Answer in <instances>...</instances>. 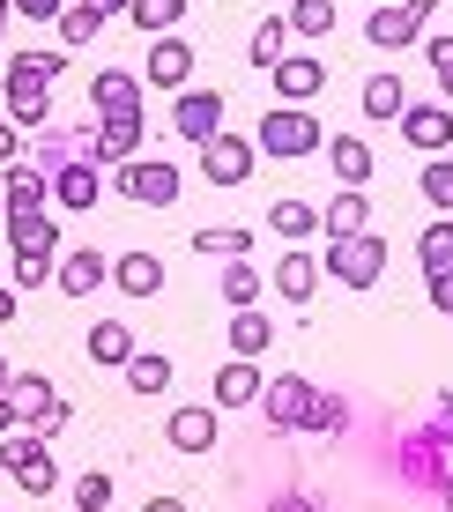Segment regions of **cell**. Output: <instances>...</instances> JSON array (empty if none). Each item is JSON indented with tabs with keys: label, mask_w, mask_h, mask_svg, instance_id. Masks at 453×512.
Instances as JSON below:
<instances>
[{
	"label": "cell",
	"mask_w": 453,
	"mask_h": 512,
	"mask_svg": "<svg viewBox=\"0 0 453 512\" xmlns=\"http://www.w3.org/2000/svg\"><path fill=\"white\" fill-rule=\"evenodd\" d=\"M60 45L52 52H15L8 60V119L15 127H45L52 119V82H60Z\"/></svg>",
	"instance_id": "obj_1"
},
{
	"label": "cell",
	"mask_w": 453,
	"mask_h": 512,
	"mask_svg": "<svg viewBox=\"0 0 453 512\" xmlns=\"http://www.w3.org/2000/svg\"><path fill=\"white\" fill-rule=\"evenodd\" d=\"M112 193H119V201H134V208H179L186 179H179L171 156H134V164L112 171Z\"/></svg>",
	"instance_id": "obj_2"
},
{
	"label": "cell",
	"mask_w": 453,
	"mask_h": 512,
	"mask_svg": "<svg viewBox=\"0 0 453 512\" xmlns=\"http://www.w3.org/2000/svg\"><path fill=\"white\" fill-rule=\"evenodd\" d=\"M260 156H283V164H298V156H312V149H327V134H320V119L305 112V104H275L268 119H260Z\"/></svg>",
	"instance_id": "obj_3"
},
{
	"label": "cell",
	"mask_w": 453,
	"mask_h": 512,
	"mask_svg": "<svg viewBox=\"0 0 453 512\" xmlns=\"http://www.w3.org/2000/svg\"><path fill=\"white\" fill-rule=\"evenodd\" d=\"M320 275H335L342 290H372V282L387 275V238H372V231L364 238H335L320 253Z\"/></svg>",
	"instance_id": "obj_4"
},
{
	"label": "cell",
	"mask_w": 453,
	"mask_h": 512,
	"mask_svg": "<svg viewBox=\"0 0 453 512\" xmlns=\"http://www.w3.org/2000/svg\"><path fill=\"white\" fill-rule=\"evenodd\" d=\"M439 15V0H387V8H372V23H364V38H372L379 52H402L424 38V23Z\"/></svg>",
	"instance_id": "obj_5"
},
{
	"label": "cell",
	"mask_w": 453,
	"mask_h": 512,
	"mask_svg": "<svg viewBox=\"0 0 453 512\" xmlns=\"http://www.w3.org/2000/svg\"><path fill=\"white\" fill-rule=\"evenodd\" d=\"M312 409H320V386L298 379V372L260 386V416H268L275 431H312Z\"/></svg>",
	"instance_id": "obj_6"
},
{
	"label": "cell",
	"mask_w": 453,
	"mask_h": 512,
	"mask_svg": "<svg viewBox=\"0 0 453 512\" xmlns=\"http://www.w3.org/2000/svg\"><path fill=\"white\" fill-rule=\"evenodd\" d=\"M223 112H231V104H223L216 90H179V97H171V134L201 149V141L223 134Z\"/></svg>",
	"instance_id": "obj_7"
},
{
	"label": "cell",
	"mask_w": 453,
	"mask_h": 512,
	"mask_svg": "<svg viewBox=\"0 0 453 512\" xmlns=\"http://www.w3.org/2000/svg\"><path fill=\"white\" fill-rule=\"evenodd\" d=\"M253 164H260V141H238L231 127H223L216 141H201V171H208V186H246V179H253Z\"/></svg>",
	"instance_id": "obj_8"
},
{
	"label": "cell",
	"mask_w": 453,
	"mask_h": 512,
	"mask_svg": "<svg viewBox=\"0 0 453 512\" xmlns=\"http://www.w3.org/2000/svg\"><path fill=\"white\" fill-rule=\"evenodd\" d=\"M90 104H97V119H134V112H142V75H127V67H97V75H90Z\"/></svg>",
	"instance_id": "obj_9"
},
{
	"label": "cell",
	"mask_w": 453,
	"mask_h": 512,
	"mask_svg": "<svg viewBox=\"0 0 453 512\" xmlns=\"http://www.w3.org/2000/svg\"><path fill=\"white\" fill-rule=\"evenodd\" d=\"M52 282H60V297H97L104 282H112V253H97V245H82V253H60Z\"/></svg>",
	"instance_id": "obj_10"
},
{
	"label": "cell",
	"mask_w": 453,
	"mask_h": 512,
	"mask_svg": "<svg viewBox=\"0 0 453 512\" xmlns=\"http://www.w3.org/2000/svg\"><path fill=\"white\" fill-rule=\"evenodd\" d=\"M394 127H402V141H409V149H424V156H446L453 149V112H446V104H409Z\"/></svg>",
	"instance_id": "obj_11"
},
{
	"label": "cell",
	"mask_w": 453,
	"mask_h": 512,
	"mask_svg": "<svg viewBox=\"0 0 453 512\" xmlns=\"http://www.w3.org/2000/svg\"><path fill=\"white\" fill-rule=\"evenodd\" d=\"M268 82H275V97H283V104H312V97L327 90V67H320V60H305V52H298V60L283 52V60L268 67Z\"/></svg>",
	"instance_id": "obj_12"
},
{
	"label": "cell",
	"mask_w": 453,
	"mask_h": 512,
	"mask_svg": "<svg viewBox=\"0 0 453 512\" xmlns=\"http://www.w3.org/2000/svg\"><path fill=\"white\" fill-rule=\"evenodd\" d=\"M142 82H156V90H186V82H194V45H186V38H156Z\"/></svg>",
	"instance_id": "obj_13"
},
{
	"label": "cell",
	"mask_w": 453,
	"mask_h": 512,
	"mask_svg": "<svg viewBox=\"0 0 453 512\" xmlns=\"http://www.w3.org/2000/svg\"><path fill=\"white\" fill-rule=\"evenodd\" d=\"M8 245H15V253H52V260H60V216H52V208L8 216Z\"/></svg>",
	"instance_id": "obj_14"
},
{
	"label": "cell",
	"mask_w": 453,
	"mask_h": 512,
	"mask_svg": "<svg viewBox=\"0 0 453 512\" xmlns=\"http://www.w3.org/2000/svg\"><path fill=\"white\" fill-rule=\"evenodd\" d=\"M97 193H104V171L97 164H67V171H52V201L67 208V216H82V208H97Z\"/></svg>",
	"instance_id": "obj_15"
},
{
	"label": "cell",
	"mask_w": 453,
	"mask_h": 512,
	"mask_svg": "<svg viewBox=\"0 0 453 512\" xmlns=\"http://www.w3.org/2000/svg\"><path fill=\"white\" fill-rule=\"evenodd\" d=\"M260 386H268V379L253 372V357H231V364L216 372V386H208V401H216V409H253Z\"/></svg>",
	"instance_id": "obj_16"
},
{
	"label": "cell",
	"mask_w": 453,
	"mask_h": 512,
	"mask_svg": "<svg viewBox=\"0 0 453 512\" xmlns=\"http://www.w3.org/2000/svg\"><path fill=\"white\" fill-rule=\"evenodd\" d=\"M268 282H275V290L290 297V305H305V297L320 290V260H312L305 245H290V253H283V260H275V268H268Z\"/></svg>",
	"instance_id": "obj_17"
},
{
	"label": "cell",
	"mask_w": 453,
	"mask_h": 512,
	"mask_svg": "<svg viewBox=\"0 0 453 512\" xmlns=\"http://www.w3.org/2000/svg\"><path fill=\"white\" fill-rule=\"evenodd\" d=\"M364 223H372V201H364V186H342V201H327V208H320L327 245H335V238H364Z\"/></svg>",
	"instance_id": "obj_18"
},
{
	"label": "cell",
	"mask_w": 453,
	"mask_h": 512,
	"mask_svg": "<svg viewBox=\"0 0 453 512\" xmlns=\"http://www.w3.org/2000/svg\"><path fill=\"white\" fill-rule=\"evenodd\" d=\"M112 282H119V297H156V290H164V260H156V253H119Z\"/></svg>",
	"instance_id": "obj_19"
},
{
	"label": "cell",
	"mask_w": 453,
	"mask_h": 512,
	"mask_svg": "<svg viewBox=\"0 0 453 512\" xmlns=\"http://www.w3.org/2000/svg\"><path fill=\"white\" fill-rule=\"evenodd\" d=\"M0 193H8V216H23V208H52V179H45L38 164H8Z\"/></svg>",
	"instance_id": "obj_20"
},
{
	"label": "cell",
	"mask_w": 453,
	"mask_h": 512,
	"mask_svg": "<svg viewBox=\"0 0 453 512\" xmlns=\"http://www.w3.org/2000/svg\"><path fill=\"white\" fill-rule=\"evenodd\" d=\"M171 446H179V453H208V446H216V401H208V409H171Z\"/></svg>",
	"instance_id": "obj_21"
},
{
	"label": "cell",
	"mask_w": 453,
	"mask_h": 512,
	"mask_svg": "<svg viewBox=\"0 0 453 512\" xmlns=\"http://www.w3.org/2000/svg\"><path fill=\"white\" fill-rule=\"evenodd\" d=\"M127 357H134V327H127V320H97V327H90V364L127 372Z\"/></svg>",
	"instance_id": "obj_22"
},
{
	"label": "cell",
	"mask_w": 453,
	"mask_h": 512,
	"mask_svg": "<svg viewBox=\"0 0 453 512\" xmlns=\"http://www.w3.org/2000/svg\"><path fill=\"white\" fill-rule=\"evenodd\" d=\"M364 119H402L409 112V90H402V75H364Z\"/></svg>",
	"instance_id": "obj_23"
},
{
	"label": "cell",
	"mask_w": 453,
	"mask_h": 512,
	"mask_svg": "<svg viewBox=\"0 0 453 512\" xmlns=\"http://www.w3.org/2000/svg\"><path fill=\"white\" fill-rule=\"evenodd\" d=\"M327 164H335L342 186H364V179H372V141H357V134L327 141Z\"/></svg>",
	"instance_id": "obj_24"
},
{
	"label": "cell",
	"mask_w": 453,
	"mask_h": 512,
	"mask_svg": "<svg viewBox=\"0 0 453 512\" xmlns=\"http://www.w3.org/2000/svg\"><path fill=\"white\" fill-rule=\"evenodd\" d=\"M268 231L283 238V245H298V238L320 231V208H312V201H275V208H268Z\"/></svg>",
	"instance_id": "obj_25"
},
{
	"label": "cell",
	"mask_w": 453,
	"mask_h": 512,
	"mask_svg": "<svg viewBox=\"0 0 453 512\" xmlns=\"http://www.w3.org/2000/svg\"><path fill=\"white\" fill-rule=\"evenodd\" d=\"M194 253H208V260H246L253 253V231H238V223H208V231H194Z\"/></svg>",
	"instance_id": "obj_26"
},
{
	"label": "cell",
	"mask_w": 453,
	"mask_h": 512,
	"mask_svg": "<svg viewBox=\"0 0 453 512\" xmlns=\"http://www.w3.org/2000/svg\"><path fill=\"white\" fill-rule=\"evenodd\" d=\"M275 342V320H260V312H231V357H260V349Z\"/></svg>",
	"instance_id": "obj_27"
},
{
	"label": "cell",
	"mask_w": 453,
	"mask_h": 512,
	"mask_svg": "<svg viewBox=\"0 0 453 512\" xmlns=\"http://www.w3.org/2000/svg\"><path fill=\"white\" fill-rule=\"evenodd\" d=\"M127 23L149 30V38H171V23H186V0H134Z\"/></svg>",
	"instance_id": "obj_28"
},
{
	"label": "cell",
	"mask_w": 453,
	"mask_h": 512,
	"mask_svg": "<svg viewBox=\"0 0 453 512\" xmlns=\"http://www.w3.org/2000/svg\"><path fill=\"white\" fill-rule=\"evenodd\" d=\"M127 386H134V394H164V386H171V357L134 349V357H127Z\"/></svg>",
	"instance_id": "obj_29"
},
{
	"label": "cell",
	"mask_w": 453,
	"mask_h": 512,
	"mask_svg": "<svg viewBox=\"0 0 453 512\" xmlns=\"http://www.w3.org/2000/svg\"><path fill=\"white\" fill-rule=\"evenodd\" d=\"M416 193H424L439 216H453V156H424V179H416Z\"/></svg>",
	"instance_id": "obj_30"
},
{
	"label": "cell",
	"mask_w": 453,
	"mask_h": 512,
	"mask_svg": "<svg viewBox=\"0 0 453 512\" xmlns=\"http://www.w3.org/2000/svg\"><path fill=\"white\" fill-rule=\"evenodd\" d=\"M416 260H424V275H446L453 268V216H439L424 238H416Z\"/></svg>",
	"instance_id": "obj_31"
},
{
	"label": "cell",
	"mask_w": 453,
	"mask_h": 512,
	"mask_svg": "<svg viewBox=\"0 0 453 512\" xmlns=\"http://www.w3.org/2000/svg\"><path fill=\"white\" fill-rule=\"evenodd\" d=\"M38 453H52V438H45V431H23V423H15V431L0 438V468H8V475H15V468H30Z\"/></svg>",
	"instance_id": "obj_32"
},
{
	"label": "cell",
	"mask_w": 453,
	"mask_h": 512,
	"mask_svg": "<svg viewBox=\"0 0 453 512\" xmlns=\"http://www.w3.org/2000/svg\"><path fill=\"white\" fill-rule=\"evenodd\" d=\"M298 38H327L335 30V0H290V15H283Z\"/></svg>",
	"instance_id": "obj_33"
},
{
	"label": "cell",
	"mask_w": 453,
	"mask_h": 512,
	"mask_svg": "<svg viewBox=\"0 0 453 512\" xmlns=\"http://www.w3.org/2000/svg\"><path fill=\"white\" fill-rule=\"evenodd\" d=\"M253 67H275V60H283V52H290V23H283V15H268V23H260L253 30Z\"/></svg>",
	"instance_id": "obj_34"
},
{
	"label": "cell",
	"mask_w": 453,
	"mask_h": 512,
	"mask_svg": "<svg viewBox=\"0 0 453 512\" xmlns=\"http://www.w3.org/2000/svg\"><path fill=\"white\" fill-rule=\"evenodd\" d=\"M260 297V268H246V260H231V268H223V305L231 312H246Z\"/></svg>",
	"instance_id": "obj_35"
},
{
	"label": "cell",
	"mask_w": 453,
	"mask_h": 512,
	"mask_svg": "<svg viewBox=\"0 0 453 512\" xmlns=\"http://www.w3.org/2000/svg\"><path fill=\"white\" fill-rule=\"evenodd\" d=\"M52 268H60L52 253H15L8 260V282H15V290H38V282H52Z\"/></svg>",
	"instance_id": "obj_36"
},
{
	"label": "cell",
	"mask_w": 453,
	"mask_h": 512,
	"mask_svg": "<svg viewBox=\"0 0 453 512\" xmlns=\"http://www.w3.org/2000/svg\"><path fill=\"white\" fill-rule=\"evenodd\" d=\"M75 512H112V475H75Z\"/></svg>",
	"instance_id": "obj_37"
},
{
	"label": "cell",
	"mask_w": 453,
	"mask_h": 512,
	"mask_svg": "<svg viewBox=\"0 0 453 512\" xmlns=\"http://www.w3.org/2000/svg\"><path fill=\"white\" fill-rule=\"evenodd\" d=\"M312 431H320V438H342V431H350V401H342V394H320V409H312Z\"/></svg>",
	"instance_id": "obj_38"
},
{
	"label": "cell",
	"mask_w": 453,
	"mask_h": 512,
	"mask_svg": "<svg viewBox=\"0 0 453 512\" xmlns=\"http://www.w3.org/2000/svg\"><path fill=\"white\" fill-rule=\"evenodd\" d=\"M97 30H104V23H97L90 8H82V0H75V8H60V45H90Z\"/></svg>",
	"instance_id": "obj_39"
},
{
	"label": "cell",
	"mask_w": 453,
	"mask_h": 512,
	"mask_svg": "<svg viewBox=\"0 0 453 512\" xmlns=\"http://www.w3.org/2000/svg\"><path fill=\"white\" fill-rule=\"evenodd\" d=\"M15 483H23L30 498H52V483H60V475H52V453H38L30 468H15Z\"/></svg>",
	"instance_id": "obj_40"
},
{
	"label": "cell",
	"mask_w": 453,
	"mask_h": 512,
	"mask_svg": "<svg viewBox=\"0 0 453 512\" xmlns=\"http://www.w3.org/2000/svg\"><path fill=\"white\" fill-rule=\"evenodd\" d=\"M424 60H431V82H439V90L453 97V38H431V45H424Z\"/></svg>",
	"instance_id": "obj_41"
},
{
	"label": "cell",
	"mask_w": 453,
	"mask_h": 512,
	"mask_svg": "<svg viewBox=\"0 0 453 512\" xmlns=\"http://www.w3.org/2000/svg\"><path fill=\"white\" fill-rule=\"evenodd\" d=\"M60 8H67V0H15V15H23V23H60Z\"/></svg>",
	"instance_id": "obj_42"
},
{
	"label": "cell",
	"mask_w": 453,
	"mask_h": 512,
	"mask_svg": "<svg viewBox=\"0 0 453 512\" xmlns=\"http://www.w3.org/2000/svg\"><path fill=\"white\" fill-rule=\"evenodd\" d=\"M424 282H431V305L453 320V268H446V275H424Z\"/></svg>",
	"instance_id": "obj_43"
},
{
	"label": "cell",
	"mask_w": 453,
	"mask_h": 512,
	"mask_svg": "<svg viewBox=\"0 0 453 512\" xmlns=\"http://www.w3.org/2000/svg\"><path fill=\"white\" fill-rule=\"evenodd\" d=\"M15 149H23V141H15V119H0V171L15 164Z\"/></svg>",
	"instance_id": "obj_44"
},
{
	"label": "cell",
	"mask_w": 453,
	"mask_h": 512,
	"mask_svg": "<svg viewBox=\"0 0 453 512\" xmlns=\"http://www.w3.org/2000/svg\"><path fill=\"white\" fill-rule=\"evenodd\" d=\"M82 8H90V15H97V23H112V15H127V8H134V0H82Z\"/></svg>",
	"instance_id": "obj_45"
},
{
	"label": "cell",
	"mask_w": 453,
	"mask_h": 512,
	"mask_svg": "<svg viewBox=\"0 0 453 512\" xmlns=\"http://www.w3.org/2000/svg\"><path fill=\"white\" fill-rule=\"evenodd\" d=\"M268 512H320V505L298 498V490H283V498H268Z\"/></svg>",
	"instance_id": "obj_46"
},
{
	"label": "cell",
	"mask_w": 453,
	"mask_h": 512,
	"mask_svg": "<svg viewBox=\"0 0 453 512\" xmlns=\"http://www.w3.org/2000/svg\"><path fill=\"white\" fill-rule=\"evenodd\" d=\"M15 320V282H0V327Z\"/></svg>",
	"instance_id": "obj_47"
},
{
	"label": "cell",
	"mask_w": 453,
	"mask_h": 512,
	"mask_svg": "<svg viewBox=\"0 0 453 512\" xmlns=\"http://www.w3.org/2000/svg\"><path fill=\"white\" fill-rule=\"evenodd\" d=\"M15 423H23V416H15V401H8V394H0V438H8V431H15Z\"/></svg>",
	"instance_id": "obj_48"
},
{
	"label": "cell",
	"mask_w": 453,
	"mask_h": 512,
	"mask_svg": "<svg viewBox=\"0 0 453 512\" xmlns=\"http://www.w3.org/2000/svg\"><path fill=\"white\" fill-rule=\"evenodd\" d=\"M142 512H186V498H149Z\"/></svg>",
	"instance_id": "obj_49"
},
{
	"label": "cell",
	"mask_w": 453,
	"mask_h": 512,
	"mask_svg": "<svg viewBox=\"0 0 453 512\" xmlns=\"http://www.w3.org/2000/svg\"><path fill=\"white\" fill-rule=\"evenodd\" d=\"M439 423H446V431H453V394H439Z\"/></svg>",
	"instance_id": "obj_50"
},
{
	"label": "cell",
	"mask_w": 453,
	"mask_h": 512,
	"mask_svg": "<svg viewBox=\"0 0 453 512\" xmlns=\"http://www.w3.org/2000/svg\"><path fill=\"white\" fill-rule=\"evenodd\" d=\"M8 379H15V364H8V357H0V394H8Z\"/></svg>",
	"instance_id": "obj_51"
},
{
	"label": "cell",
	"mask_w": 453,
	"mask_h": 512,
	"mask_svg": "<svg viewBox=\"0 0 453 512\" xmlns=\"http://www.w3.org/2000/svg\"><path fill=\"white\" fill-rule=\"evenodd\" d=\"M8 8H15V0H0V30H8Z\"/></svg>",
	"instance_id": "obj_52"
},
{
	"label": "cell",
	"mask_w": 453,
	"mask_h": 512,
	"mask_svg": "<svg viewBox=\"0 0 453 512\" xmlns=\"http://www.w3.org/2000/svg\"><path fill=\"white\" fill-rule=\"evenodd\" d=\"M0 45H8V30H0Z\"/></svg>",
	"instance_id": "obj_53"
},
{
	"label": "cell",
	"mask_w": 453,
	"mask_h": 512,
	"mask_svg": "<svg viewBox=\"0 0 453 512\" xmlns=\"http://www.w3.org/2000/svg\"><path fill=\"white\" fill-rule=\"evenodd\" d=\"M372 8H387V0H372Z\"/></svg>",
	"instance_id": "obj_54"
},
{
	"label": "cell",
	"mask_w": 453,
	"mask_h": 512,
	"mask_svg": "<svg viewBox=\"0 0 453 512\" xmlns=\"http://www.w3.org/2000/svg\"><path fill=\"white\" fill-rule=\"evenodd\" d=\"M446 498H453V483H446Z\"/></svg>",
	"instance_id": "obj_55"
}]
</instances>
